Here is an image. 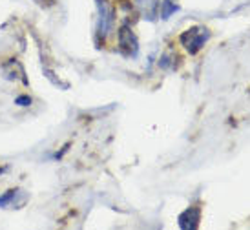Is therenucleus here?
I'll return each mask as SVG.
<instances>
[{"label": "nucleus", "instance_id": "2", "mask_svg": "<svg viewBox=\"0 0 250 230\" xmlns=\"http://www.w3.org/2000/svg\"><path fill=\"white\" fill-rule=\"evenodd\" d=\"M119 48L128 57H137L139 53V42L130 26H123L119 29Z\"/></svg>", "mask_w": 250, "mask_h": 230}, {"label": "nucleus", "instance_id": "5", "mask_svg": "<svg viewBox=\"0 0 250 230\" xmlns=\"http://www.w3.org/2000/svg\"><path fill=\"white\" fill-rule=\"evenodd\" d=\"M179 11V6L175 4V2H172V0H163L161 2V19H170L174 13H177Z\"/></svg>", "mask_w": 250, "mask_h": 230}, {"label": "nucleus", "instance_id": "6", "mask_svg": "<svg viewBox=\"0 0 250 230\" xmlns=\"http://www.w3.org/2000/svg\"><path fill=\"white\" fill-rule=\"evenodd\" d=\"M15 195H17V190H9L7 194H4L0 197V207H6L7 203H11L15 199Z\"/></svg>", "mask_w": 250, "mask_h": 230}, {"label": "nucleus", "instance_id": "1", "mask_svg": "<svg viewBox=\"0 0 250 230\" xmlns=\"http://www.w3.org/2000/svg\"><path fill=\"white\" fill-rule=\"evenodd\" d=\"M208 39H210L208 29L192 28V29H187V31L181 35V44L194 55V53H197V51L205 46V42L208 41Z\"/></svg>", "mask_w": 250, "mask_h": 230}, {"label": "nucleus", "instance_id": "7", "mask_svg": "<svg viewBox=\"0 0 250 230\" xmlns=\"http://www.w3.org/2000/svg\"><path fill=\"white\" fill-rule=\"evenodd\" d=\"M15 105H19V106H29V105H31V97H28V95H21V97L15 99Z\"/></svg>", "mask_w": 250, "mask_h": 230}, {"label": "nucleus", "instance_id": "3", "mask_svg": "<svg viewBox=\"0 0 250 230\" xmlns=\"http://www.w3.org/2000/svg\"><path fill=\"white\" fill-rule=\"evenodd\" d=\"M199 216H201V210L197 207H190L179 216V227L185 230H194L199 225Z\"/></svg>", "mask_w": 250, "mask_h": 230}, {"label": "nucleus", "instance_id": "4", "mask_svg": "<svg viewBox=\"0 0 250 230\" xmlns=\"http://www.w3.org/2000/svg\"><path fill=\"white\" fill-rule=\"evenodd\" d=\"M137 7L141 9V13L145 19L148 21H155L157 17V7H159V2L157 0H135Z\"/></svg>", "mask_w": 250, "mask_h": 230}]
</instances>
